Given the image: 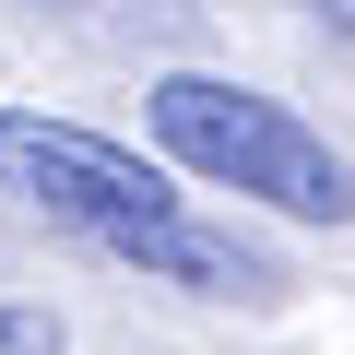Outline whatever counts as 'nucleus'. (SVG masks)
I'll use <instances>...</instances> for the list:
<instances>
[{
	"mask_svg": "<svg viewBox=\"0 0 355 355\" xmlns=\"http://www.w3.org/2000/svg\"><path fill=\"white\" fill-rule=\"evenodd\" d=\"M154 119V154L202 190H237V202H272L296 225H355V166L284 107V95H249L225 71H166L142 95Z\"/></svg>",
	"mask_w": 355,
	"mask_h": 355,
	"instance_id": "obj_1",
	"label": "nucleus"
},
{
	"mask_svg": "<svg viewBox=\"0 0 355 355\" xmlns=\"http://www.w3.org/2000/svg\"><path fill=\"white\" fill-rule=\"evenodd\" d=\"M0 190L24 214H48V225H71V237H95L130 272L190 225V202H178V178L154 154H130L83 119H48V107H0Z\"/></svg>",
	"mask_w": 355,
	"mask_h": 355,
	"instance_id": "obj_2",
	"label": "nucleus"
},
{
	"mask_svg": "<svg viewBox=\"0 0 355 355\" xmlns=\"http://www.w3.org/2000/svg\"><path fill=\"white\" fill-rule=\"evenodd\" d=\"M0 355H60V320L48 308H0Z\"/></svg>",
	"mask_w": 355,
	"mask_h": 355,
	"instance_id": "obj_3",
	"label": "nucleus"
},
{
	"mask_svg": "<svg viewBox=\"0 0 355 355\" xmlns=\"http://www.w3.org/2000/svg\"><path fill=\"white\" fill-rule=\"evenodd\" d=\"M343 12H355V0H343Z\"/></svg>",
	"mask_w": 355,
	"mask_h": 355,
	"instance_id": "obj_4",
	"label": "nucleus"
}]
</instances>
